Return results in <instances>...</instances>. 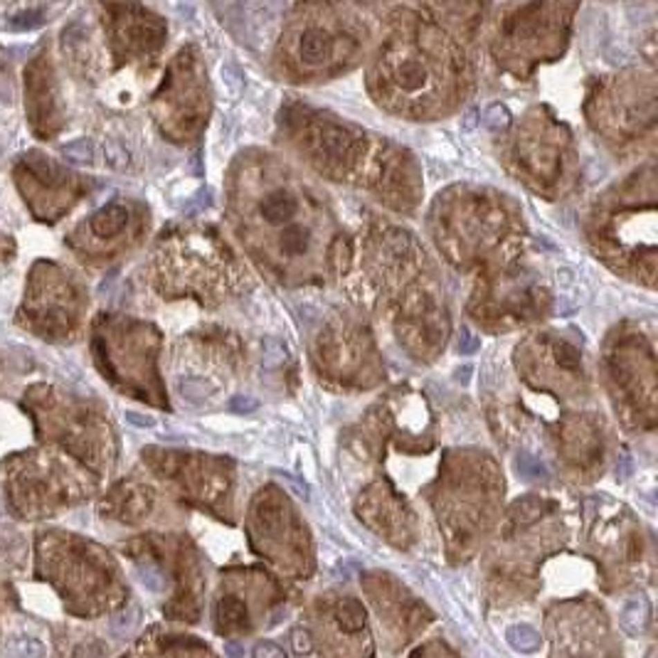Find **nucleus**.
I'll list each match as a JSON object with an SVG mask.
<instances>
[{
  "mask_svg": "<svg viewBox=\"0 0 658 658\" xmlns=\"http://www.w3.org/2000/svg\"><path fill=\"white\" fill-rule=\"evenodd\" d=\"M333 42L321 30H306L298 37V57L309 64H321L331 57Z\"/></svg>",
  "mask_w": 658,
  "mask_h": 658,
  "instance_id": "1",
  "label": "nucleus"
},
{
  "mask_svg": "<svg viewBox=\"0 0 658 658\" xmlns=\"http://www.w3.org/2000/svg\"><path fill=\"white\" fill-rule=\"evenodd\" d=\"M126 222H129V210H126L124 205H116V203L102 208L99 212L91 214V219H89L91 232L99 237L118 235V232L126 227Z\"/></svg>",
  "mask_w": 658,
  "mask_h": 658,
  "instance_id": "2",
  "label": "nucleus"
},
{
  "mask_svg": "<svg viewBox=\"0 0 658 658\" xmlns=\"http://www.w3.org/2000/svg\"><path fill=\"white\" fill-rule=\"evenodd\" d=\"M296 208H298L296 197L289 195L286 190H274L264 197L262 214H264V219L269 225H284V222H289V219L296 214Z\"/></svg>",
  "mask_w": 658,
  "mask_h": 658,
  "instance_id": "3",
  "label": "nucleus"
},
{
  "mask_svg": "<svg viewBox=\"0 0 658 658\" xmlns=\"http://www.w3.org/2000/svg\"><path fill=\"white\" fill-rule=\"evenodd\" d=\"M648 616H651V612H648V602L646 599H641V596H634V599H629V602L624 604V609H621V614H619L621 629H624L629 636H641L643 631H646Z\"/></svg>",
  "mask_w": 658,
  "mask_h": 658,
  "instance_id": "4",
  "label": "nucleus"
},
{
  "mask_svg": "<svg viewBox=\"0 0 658 658\" xmlns=\"http://www.w3.org/2000/svg\"><path fill=\"white\" fill-rule=\"evenodd\" d=\"M217 621L222 631H232V629L244 626V621H247V607H244V602H239L235 596H225L217 607Z\"/></svg>",
  "mask_w": 658,
  "mask_h": 658,
  "instance_id": "5",
  "label": "nucleus"
},
{
  "mask_svg": "<svg viewBox=\"0 0 658 658\" xmlns=\"http://www.w3.org/2000/svg\"><path fill=\"white\" fill-rule=\"evenodd\" d=\"M506 641L515 648L518 653H535L540 648V634L528 624H515L506 631Z\"/></svg>",
  "mask_w": 658,
  "mask_h": 658,
  "instance_id": "6",
  "label": "nucleus"
},
{
  "mask_svg": "<svg viewBox=\"0 0 658 658\" xmlns=\"http://www.w3.org/2000/svg\"><path fill=\"white\" fill-rule=\"evenodd\" d=\"M6 653L10 658H45L47 648L33 636H12L6 641Z\"/></svg>",
  "mask_w": 658,
  "mask_h": 658,
  "instance_id": "7",
  "label": "nucleus"
},
{
  "mask_svg": "<svg viewBox=\"0 0 658 658\" xmlns=\"http://www.w3.org/2000/svg\"><path fill=\"white\" fill-rule=\"evenodd\" d=\"M336 619L340 629L353 634V631H360L365 626V612H363V607L358 602L348 599V602H343L336 609Z\"/></svg>",
  "mask_w": 658,
  "mask_h": 658,
  "instance_id": "8",
  "label": "nucleus"
},
{
  "mask_svg": "<svg viewBox=\"0 0 658 658\" xmlns=\"http://www.w3.org/2000/svg\"><path fill=\"white\" fill-rule=\"evenodd\" d=\"M60 153L67 158L69 163H77V165L94 163V146H91L89 138H74V141L64 143V146L60 148Z\"/></svg>",
  "mask_w": 658,
  "mask_h": 658,
  "instance_id": "9",
  "label": "nucleus"
},
{
  "mask_svg": "<svg viewBox=\"0 0 658 658\" xmlns=\"http://www.w3.org/2000/svg\"><path fill=\"white\" fill-rule=\"evenodd\" d=\"M141 624V609L129 607L124 612H118L116 616H111V631L118 636H131Z\"/></svg>",
  "mask_w": 658,
  "mask_h": 658,
  "instance_id": "10",
  "label": "nucleus"
},
{
  "mask_svg": "<svg viewBox=\"0 0 658 658\" xmlns=\"http://www.w3.org/2000/svg\"><path fill=\"white\" fill-rule=\"evenodd\" d=\"M282 249L286 254H291V257H298V254H304L306 249H309V237H306L304 230H291L286 235V239H284Z\"/></svg>",
  "mask_w": 658,
  "mask_h": 658,
  "instance_id": "11",
  "label": "nucleus"
},
{
  "mask_svg": "<svg viewBox=\"0 0 658 658\" xmlns=\"http://www.w3.org/2000/svg\"><path fill=\"white\" fill-rule=\"evenodd\" d=\"M540 513H542V503H538V501H523V503H518V506L513 508V515H515V520H518V523H523V525L538 520V518H540Z\"/></svg>",
  "mask_w": 658,
  "mask_h": 658,
  "instance_id": "12",
  "label": "nucleus"
},
{
  "mask_svg": "<svg viewBox=\"0 0 658 658\" xmlns=\"http://www.w3.org/2000/svg\"><path fill=\"white\" fill-rule=\"evenodd\" d=\"M400 82L407 86V89H414V86H419L424 82V69L419 67V64H405V67H400Z\"/></svg>",
  "mask_w": 658,
  "mask_h": 658,
  "instance_id": "13",
  "label": "nucleus"
},
{
  "mask_svg": "<svg viewBox=\"0 0 658 658\" xmlns=\"http://www.w3.org/2000/svg\"><path fill=\"white\" fill-rule=\"evenodd\" d=\"M291 643H293V651H296L298 656H309V653L313 651V641H311L309 631H304V629H293Z\"/></svg>",
  "mask_w": 658,
  "mask_h": 658,
  "instance_id": "14",
  "label": "nucleus"
},
{
  "mask_svg": "<svg viewBox=\"0 0 658 658\" xmlns=\"http://www.w3.org/2000/svg\"><path fill=\"white\" fill-rule=\"evenodd\" d=\"M252 658H286L282 646H276L274 641H259L252 651Z\"/></svg>",
  "mask_w": 658,
  "mask_h": 658,
  "instance_id": "15",
  "label": "nucleus"
},
{
  "mask_svg": "<svg viewBox=\"0 0 658 658\" xmlns=\"http://www.w3.org/2000/svg\"><path fill=\"white\" fill-rule=\"evenodd\" d=\"M518 471L523 473L525 478H538L545 473V466H542L540 461L530 459V456H520V459H518Z\"/></svg>",
  "mask_w": 658,
  "mask_h": 658,
  "instance_id": "16",
  "label": "nucleus"
},
{
  "mask_svg": "<svg viewBox=\"0 0 658 658\" xmlns=\"http://www.w3.org/2000/svg\"><path fill=\"white\" fill-rule=\"evenodd\" d=\"M141 582L148 587V590H153V592H161V590L165 587V582H163V577H161V572H156V569H151V567H143V569H141Z\"/></svg>",
  "mask_w": 658,
  "mask_h": 658,
  "instance_id": "17",
  "label": "nucleus"
},
{
  "mask_svg": "<svg viewBox=\"0 0 658 658\" xmlns=\"http://www.w3.org/2000/svg\"><path fill=\"white\" fill-rule=\"evenodd\" d=\"M230 410L239 412V414H247V412L257 410V400H252V397H244V394H237L235 400L230 402Z\"/></svg>",
  "mask_w": 658,
  "mask_h": 658,
  "instance_id": "18",
  "label": "nucleus"
},
{
  "mask_svg": "<svg viewBox=\"0 0 658 658\" xmlns=\"http://www.w3.org/2000/svg\"><path fill=\"white\" fill-rule=\"evenodd\" d=\"M126 419H129V424H134V427H141V429L156 427V419H153V417L138 414V412H126Z\"/></svg>",
  "mask_w": 658,
  "mask_h": 658,
  "instance_id": "19",
  "label": "nucleus"
},
{
  "mask_svg": "<svg viewBox=\"0 0 658 658\" xmlns=\"http://www.w3.org/2000/svg\"><path fill=\"white\" fill-rule=\"evenodd\" d=\"M459 348H461V353H471V350H476V348H478V340H476V338H473L468 331H464V333H461V343H459Z\"/></svg>",
  "mask_w": 658,
  "mask_h": 658,
  "instance_id": "20",
  "label": "nucleus"
},
{
  "mask_svg": "<svg viewBox=\"0 0 658 658\" xmlns=\"http://www.w3.org/2000/svg\"><path fill=\"white\" fill-rule=\"evenodd\" d=\"M225 651L230 653V658H242V648L237 646V643H232V641L225 643Z\"/></svg>",
  "mask_w": 658,
  "mask_h": 658,
  "instance_id": "21",
  "label": "nucleus"
},
{
  "mask_svg": "<svg viewBox=\"0 0 658 658\" xmlns=\"http://www.w3.org/2000/svg\"><path fill=\"white\" fill-rule=\"evenodd\" d=\"M0 515H3V503H0Z\"/></svg>",
  "mask_w": 658,
  "mask_h": 658,
  "instance_id": "22",
  "label": "nucleus"
}]
</instances>
